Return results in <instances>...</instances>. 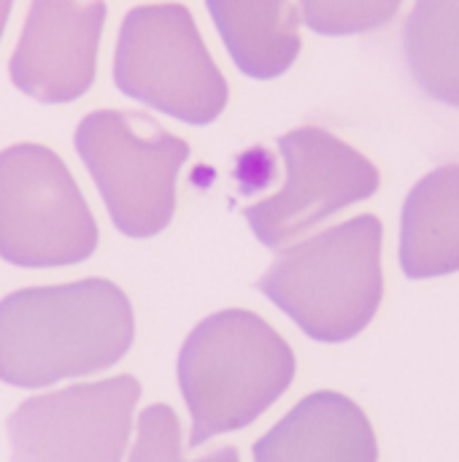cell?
<instances>
[{"label": "cell", "mask_w": 459, "mask_h": 462, "mask_svg": "<svg viewBox=\"0 0 459 462\" xmlns=\"http://www.w3.org/2000/svg\"><path fill=\"white\" fill-rule=\"evenodd\" d=\"M135 317L108 279L16 290L0 300V382L38 390L116 365L133 346Z\"/></svg>", "instance_id": "6da1fadb"}, {"label": "cell", "mask_w": 459, "mask_h": 462, "mask_svg": "<svg viewBox=\"0 0 459 462\" xmlns=\"http://www.w3.org/2000/svg\"><path fill=\"white\" fill-rule=\"evenodd\" d=\"M295 371L292 346L262 317L243 309L206 317L176 363L192 417L187 449L257 422L292 387Z\"/></svg>", "instance_id": "7a4b0ae2"}, {"label": "cell", "mask_w": 459, "mask_h": 462, "mask_svg": "<svg viewBox=\"0 0 459 462\" xmlns=\"http://www.w3.org/2000/svg\"><path fill=\"white\" fill-rule=\"evenodd\" d=\"M381 238L373 214L327 227L284 249L257 290L308 338L352 341L373 322L384 298Z\"/></svg>", "instance_id": "3957f363"}, {"label": "cell", "mask_w": 459, "mask_h": 462, "mask_svg": "<svg viewBox=\"0 0 459 462\" xmlns=\"http://www.w3.org/2000/svg\"><path fill=\"white\" fill-rule=\"evenodd\" d=\"M76 152L92 173L119 233L151 238L176 208V179L189 143L138 111H95L76 130Z\"/></svg>", "instance_id": "277c9868"}, {"label": "cell", "mask_w": 459, "mask_h": 462, "mask_svg": "<svg viewBox=\"0 0 459 462\" xmlns=\"http://www.w3.org/2000/svg\"><path fill=\"white\" fill-rule=\"evenodd\" d=\"M114 81L122 95L187 125H211L227 106V81L189 8L179 3L138 5L124 14Z\"/></svg>", "instance_id": "5b68a950"}, {"label": "cell", "mask_w": 459, "mask_h": 462, "mask_svg": "<svg viewBox=\"0 0 459 462\" xmlns=\"http://www.w3.org/2000/svg\"><path fill=\"white\" fill-rule=\"evenodd\" d=\"M95 217L46 146L16 143L0 152V257L19 268H60L92 257Z\"/></svg>", "instance_id": "8992f818"}, {"label": "cell", "mask_w": 459, "mask_h": 462, "mask_svg": "<svg viewBox=\"0 0 459 462\" xmlns=\"http://www.w3.org/2000/svg\"><path fill=\"white\" fill-rule=\"evenodd\" d=\"M279 149L287 165L284 187L243 211L257 241L268 249H284L379 189L376 165L322 127L292 130L279 138Z\"/></svg>", "instance_id": "52a82bcc"}, {"label": "cell", "mask_w": 459, "mask_h": 462, "mask_svg": "<svg viewBox=\"0 0 459 462\" xmlns=\"http://www.w3.org/2000/svg\"><path fill=\"white\" fill-rule=\"evenodd\" d=\"M138 401L130 374L27 398L8 417L11 462H122Z\"/></svg>", "instance_id": "ba28073f"}, {"label": "cell", "mask_w": 459, "mask_h": 462, "mask_svg": "<svg viewBox=\"0 0 459 462\" xmlns=\"http://www.w3.org/2000/svg\"><path fill=\"white\" fill-rule=\"evenodd\" d=\"M103 0H32L11 57V81L38 103L81 97L97 68Z\"/></svg>", "instance_id": "9c48e42d"}, {"label": "cell", "mask_w": 459, "mask_h": 462, "mask_svg": "<svg viewBox=\"0 0 459 462\" xmlns=\"http://www.w3.org/2000/svg\"><path fill=\"white\" fill-rule=\"evenodd\" d=\"M254 462H379L368 414L346 395H306L254 447Z\"/></svg>", "instance_id": "30bf717a"}, {"label": "cell", "mask_w": 459, "mask_h": 462, "mask_svg": "<svg viewBox=\"0 0 459 462\" xmlns=\"http://www.w3.org/2000/svg\"><path fill=\"white\" fill-rule=\"evenodd\" d=\"M400 265L409 279L459 271V165L436 168L409 192L400 217Z\"/></svg>", "instance_id": "8fae6325"}, {"label": "cell", "mask_w": 459, "mask_h": 462, "mask_svg": "<svg viewBox=\"0 0 459 462\" xmlns=\"http://www.w3.org/2000/svg\"><path fill=\"white\" fill-rule=\"evenodd\" d=\"M214 24L238 65L252 79H276L300 54V11L292 0H206Z\"/></svg>", "instance_id": "7c38bea8"}, {"label": "cell", "mask_w": 459, "mask_h": 462, "mask_svg": "<svg viewBox=\"0 0 459 462\" xmlns=\"http://www.w3.org/2000/svg\"><path fill=\"white\" fill-rule=\"evenodd\" d=\"M403 51L417 87L436 103L459 108V0H417Z\"/></svg>", "instance_id": "4fadbf2b"}, {"label": "cell", "mask_w": 459, "mask_h": 462, "mask_svg": "<svg viewBox=\"0 0 459 462\" xmlns=\"http://www.w3.org/2000/svg\"><path fill=\"white\" fill-rule=\"evenodd\" d=\"M127 462H241V457L235 447H222L200 460H184L181 422L176 411L165 403H154L138 417V439Z\"/></svg>", "instance_id": "5bb4252c"}, {"label": "cell", "mask_w": 459, "mask_h": 462, "mask_svg": "<svg viewBox=\"0 0 459 462\" xmlns=\"http://www.w3.org/2000/svg\"><path fill=\"white\" fill-rule=\"evenodd\" d=\"M403 0H300L303 22L319 35H357L392 22Z\"/></svg>", "instance_id": "9a60e30c"}, {"label": "cell", "mask_w": 459, "mask_h": 462, "mask_svg": "<svg viewBox=\"0 0 459 462\" xmlns=\"http://www.w3.org/2000/svg\"><path fill=\"white\" fill-rule=\"evenodd\" d=\"M11 5H14V0H0V35H3V27H5V22H8Z\"/></svg>", "instance_id": "2e32d148"}]
</instances>
